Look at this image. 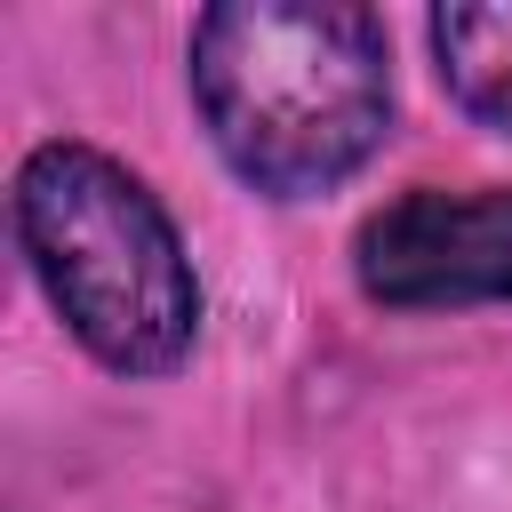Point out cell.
<instances>
[{
	"label": "cell",
	"instance_id": "7a4b0ae2",
	"mask_svg": "<svg viewBox=\"0 0 512 512\" xmlns=\"http://www.w3.org/2000/svg\"><path fill=\"white\" fill-rule=\"evenodd\" d=\"M16 248L48 296V312L72 328V344L112 376H176L200 344V272L160 208V192L80 144L48 136L16 160L8 184Z\"/></svg>",
	"mask_w": 512,
	"mask_h": 512
},
{
	"label": "cell",
	"instance_id": "6da1fadb",
	"mask_svg": "<svg viewBox=\"0 0 512 512\" xmlns=\"http://www.w3.org/2000/svg\"><path fill=\"white\" fill-rule=\"evenodd\" d=\"M184 80L224 168L264 200L360 176L392 128V48L344 0H224L192 16Z\"/></svg>",
	"mask_w": 512,
	"mask_h": 512
},
{
	"label": "cell",
	"instance_id": "277c9868",
	"mask_svg": "<svg viewBox=\"0 0 512 512\" xmlns=\"http://www.w3.org/2000/svg\"><path fill=\"white\" fill-rule=\"evenodd\" d=\"M440 88L496 136H512V8H432Z\"/></svg>",
	"mask_w": 512,
	"mask_h": 512
},
{
	"label": "cell",
	"instance_id": "3957f363",
	"mask_svg": "<svg viewBox=\"0 0 512 512\" xmlns=\"http://www.w3.org/2000/svg\"><path fill=\"white\" fill-rule=\"evenodd\" d=\"M352 280L384 312L512 304V184H416L352 232Z\"/></svg>",
	"mask_w": 512,
	"mask_h": 512
}]
</instances>
